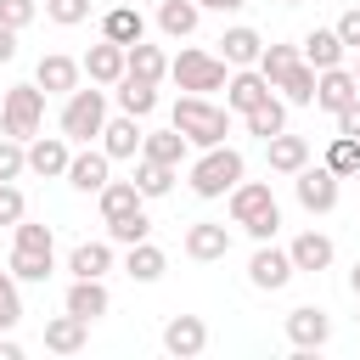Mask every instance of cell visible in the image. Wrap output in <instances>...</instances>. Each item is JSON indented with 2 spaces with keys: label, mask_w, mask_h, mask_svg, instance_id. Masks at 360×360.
I'll return each instance as SVG.
<instances>
[{
  "label": "cell",
  "mask_w": 360,
  "mask_h": 360,
  "mask_svg": "<svg viewBox=\"0 0 360 360\" xmlns=\"http://www.w3.org/2000/svg\"><path fill=\"white\" fill-rule=\"evenodd\" d=\"M17 315H22V298H17V281H11V276H0V326H17Z\"/></svg>",
  "instance_id": "cell-41"
},
{
  "label": "cell",
  "mask_w": 360,
  "mask_h": 360,
  "mask_svg": "<svg viewBox=\"0 0 360 360\" xmlns=\"http://www.w3.org/2000/svg\"><path fill=\"white\" fill-rule=\"evenodd\" d=\"M292 62H298V45H264V51H259V73H264L270 84H276Z\"/></svg>",
  "instance_id": "cell-38"
},
{
  "label": "cell",
  "mask_w": 360,
  "mask_h": 360,
  "mask_svg": "<svg viewBox=\"0 0 360 360\" xmlns=\"http://www.w3.org/2000/svg\"><path fill=\"white\" fill-rule=\"evenodd\" d=\"M51 259H56L51 225L17 219V242H11V276H22V281H45V276H51Z\"/></svg>",
  "instance_id": "cell-1"
},
{
  "label": "cell",
  "mask_w": 360,
  "mask_h": 360,
  "mask_svg": "<svg viewBox=\"0 0 360 360\" xmlns=\"http://www.w3.org/2000/svg\"><path fill=\"white\" fill-rule=\"evenodd\" d=\"M219 45H225V62H242V68H248V62H259V51H264V39H259L253 28H231Z\"/></svg>",
  "instance_id": "cell-36"
},
{
  "label": "cell",
  "mask_w": 360,
  "mask_h": 360,
  "mask_svg": "<svg viewBox=\"0 0 360 360\" xmlns=\"http://www.w3.org/2000/svg\"><path fill=\"white\" fill-rule=\"evenodd\" d=\"M129 276H135V281H158V276H163V248H152L146 236L129 242Z\"/></svg>",
  "instance_id": "cell-35"
},
{
  "label": "cell",
  "mask_w": 360,
  "mask_h": 360,
  "mask_svg": "<svg viewBox=\"0 0 360 360\" xmlns=\"http://www.w3.org/2000/svg\"><path fill=\"white\" fill-rule=\"evenodd\" d=\"M101 135H107V146H101L107 158H135L146 129L135 124V112H124V118H107V124H101Z\"/></svg>",
  "instance_id": "cell-15"
},
{
  "label": "cell",
  "mask_w": 360,
  "mask_h": 360,
  "mask_svg": "<svg viewBox=\"0 0 360 360\" xmlns=\"http://www.w3.org/2000/svg\"><path fill=\"white\" fill-rule=\"evenodd\" d=\"M11 56H17V28L0 22V62H11Z\"/></svg>",
  "instance_id": "cell-47"
},
{
  "label": "cell",
  "mask_w": 360,
  "mask_h": 360,
  "mask_svg": "<svg viewBox=\"0 0 360 360\" xmlns=\"http://www.w3.org/2000/svg\"><path fill=\"white\" fill-rule=\"evenodd\" d=\"M326 169H332L338 180L354 174V169H360V141H354V135H338V141L326 146Z\"/></svg>",
  "instance_id": "cell-37"
},
{
  "label": "cell",
  "mask_w": 360,
  "mask_h": 360,
  "mask_svg": "<svg viewBox=\"0 0 360 360\" xmlns=\"http://www.w3.org/2000/svg\"><path fill=\"white\" fill-rule=\"evenodd\" d=\"M101 214H107V219L141 214V191H135V180H107V186H101Z\"/></svg>",
  "instance_id": "cell-26"
},
{
  "label": "cell",
  "mask_w": 360,
  "mask_h": 360,
  "mask_svg": "<svg viewBox=\"0 0 360 360\" xmlns=\"http://www.w3.org/2000/svg\"><path fill=\"white\" fill-rule=\"evenodd\" d=\"M141 158L180 163V158H186V135H180V129H146V135H141Z\"/></svg>",
  "instance_id": "cell-25"
},
{
  "label": "cell",
  "mask_w": 360,
  "mask_h": 360,
  "mask_svg": "<svg viewBox=\"0 0 360 360\" xmlns=\"http://www.w3.org/2000/svg\"><path fill=\"white\" fill-rule=\"evenodd\" d=\"M79 73H84V68H79L73 56L51 51V56H39V68H34V84H39V90H73Z\"/></svg>",
  "instance_id": "cell-14"
},
{
  "label": "cell",
  "mask_w": 360,
  "mask_h": 360,
  "mask_svg": "<svg viewBox=\"0 0 360 360\" xmlns=\"http://www.w3.org/2000/svg\"><path fill=\"white\" fill-rule=\"evenodd\" d=\"M287 6H298V0H287Z\"/></svg>",
  "instance_id": "cell-50"
},
{
  "label": "cell",
  "mask_w": 360,
  "mask_h": 360,
  "mask_svg": "<svg viewBox=\"0 0 360 360\" xmlns=\"http://www.w3.org/2000/svg\"><path fill=\"white\" fill-rule=\"evenodd\" d=\"M158 22H163V34L186 39L197 28V0H158Z\"/></svg>",
  "instance_id": "cell-31"
},
{
  "label": "cell",
  "mask_w": 360,
  "mask_h": 360,
  "mask_svg": "<svg viewBox=\"0 0 360 360\" xmlns=\"http://www.w3.org/2000/svg\"><path fill=\"white\" fill-rule=\"evenodd\" d=\"M242 118H248V129H253V135H264V141H270V135H276V129L287 124V107H281L276 96H264V101H253V107H248Z\"/></svg>",
  "instance_id": "cell-32"
},
{
  "label": "cell",
  "mask_w": 360,
  "mask_h": 360,
  "mask_svg": "<svg viewBox=\"0 0 360 360\" xmlns=\"http://www.w3.org/2000/svg\"><path fill=\"white\" fill-rule=\"evenodd\" d=\"M338 39H343V45H360V6L338 17Z\"/></svg>",
  "instance_id": "cell-46"
},
{
  "label": "cell",
  "mask_w": 360,
  "mask_h": 360,
  "mask_svg": "<svg viewBox=\"0 0 360 360\" xmlns=\"http://www.w3.org/2000/svg\"><path fill=\"white\" fill-rule=\"evenodd\" d=\"M107 152H79V158H68V180L79 186V191H101L107 186Z\"/></svg>",
  "instance_id": "cell-22"
},
{
  "label": "cell",
  "mask_w": 360,
  "mask_h": 360,
  "mask_svg": "<svg viewBox=\"0 0 360 360\" xmlns=\"http://www.w3.org/2000/svg\"><path fill=\"white\" fill-rule=\"evenodd\" d=\"M112 225V242H141L146 236V214H124V219H107Z\"/></svg>",
  "instance_id": "cell-42"
},
{
  "label": "cell",
  "mask_w": 360,
  "mask_h": 360,
  "mask_svg": "<svg viewBox=\"0 0 360 360\" xmlns=\"http://www.w3.org/2000/svg\"><path fill=\"white\" fill-rule=\"evenodd\" d=\"M354 292H360V264H354Z\"/></svg>",
  "instance_id": "cell-49"
},
{
  "label": "cell",
  "mask_w": 360,
  "mask_h": 360,
  "mask_svg": "<svg viewBox=\"0 0 360 360\" xmlns=\"http://www.w3.org/2000/svg\"><path fill=\"white\" fill-rule=\"evenodd\" d=\"M276 90H287V101H315V68L298 56V62L276 79Z\"/></svg>",
  "instance_id": "cell-34"
},
{
  "label": "cell",
  "mask_w": 360,
  "mask_h": 360,
  "mask_svg": "<svg viewBox=\"0 0 360 360\" xmlns=\"http://www.w3.org/2000/svg\"><path fill=\"white\" fill-rule=\"evenodd\" d=\"M28 169L34 174H68V141H34L28 146Z\"/></svg>",
  "instance_id": "cell-33"
},
{
  "label": "cell",
  "mask_w": 360,
  "mask_h": 360,
  "mask_svg": "<svg viewBox=\"0 0 360 360\" xmlns=\"http://www.w3.org/2000/svg\"><path fill=\"white\" fill-rule=\"evenodd\" d=\"M169 73L180 79V90L202 96V90H219L225 84V56H208V51H180L169 62Z\"/></svg>",
  "instance_id": "cell-7"
},
{
  "label": "cell",
  "mask_w": 360,
  "mask_h": 360,
  "mask_svg": "<svg viewBox=\"0 0 360 360\" xmlns=\"http://www.w3.org/2000/svg\"><path fill=\"white\" fill-rule=\"evenodd\" d=\"M354 79H360V68H354Z\"/></svg>",
  "instance_id": "cell-51"
},
{
  "label": "cell",
  "mask_w": 360,
  "mask_h": 360,
  "mask_svg": "<svg viewBox=\"0 0 360 360\" xmlns=\"http://www.w3.org/2000/svg\"><path fill=\"white\" fill-rule=\"evenodd\" d=\"M354 96H360V79H354L349 68H321V73H315V107L338 112V107H349Z\"/></svg>",
  "instance_id": "cell-8"
},
{
  "label": "cell",
  "mask_w": 360,
  "mask_h": 360,
  "mask_svg": "<svg viewBox=\"0 0 360 360\" xmlns=\"http://www.w3.org/2000/svg\"><path fill=\"white\" fill-rule=\"evenodd\" d=\"M174 186V163H158V158H141L135 163V191L141 197H163Z\"/></svg>",
  "instance_id": "cell-30"
},
{
  "label": "cell",
  "mask_w": 360,
  "mask_h": 360,
  "mask_svg": "<svg viewBox=\"0 0 360 360\" xmlns=\"http://www.w3.org/2000/svg\"><path fill=\"white\" fill-rule=\"evenodd\" d=\"M68 315H79L84 326H90L96 315H107V287H101V276H73V287H68Z\"/></svg>",
  "instance_id": "cell-11"
},
{
  "label": "cell",
  "mask_w": 360,
  "mask_h": 360,
  "mask_svg": "<svg viewBox=\"0 0 360 360\" xmlns=\"http://www.w3.org/2000/svg\"><path fill=\"white\" fill-rule=\"evenodd\" d=\"M248 276H253V287L276 292V287L292 276V259H287V253H276V248H259V253H253V264H248Z\"/></svg>",
  "instance_id": "cell-19"
},
{
  "label": "cell",
  "mask_w": 360,
  "mask_h": 360,
  "mask_svg": "<svg viewBox=\"0 0 360 360\" xmlns=\"http://www.w3.org/2000/svg\"><path fill=\"white\" fill-rule=\"evenodd\" d=\"M287 259H292V270H326V264H332V242H326L321 231H304Z\"/></svg>",
  "instance_id": "cell-24"
},
{
  "label": "cell",
  "mask_w": 360,
  "mask_h": 360,
  "mask_svg": "<svg viewBox=\"0 0 360 360\" xmlns=\"http://www.w3.org/2000/svg\"><path fill=\"white\" fill-rule=\"evenodd\" d=\"M270 90H276V84H270L264 73H236V79L225 84V107H236V112H248V107H253V101H264Z\"/></svg>",
  "instance_id": "cell-23"
},
{
  "label": "cell",
  "mask_w": 360,
  "mask_h": 360,
  "mask_svg": "<svg viewBox=\"0 0 360 360\" xmlns=\"http://www.w3.org/2000/svg\"><path fill=\"white\" fill-rule=\"evenodd\" d=\"M197 6H214V11H231V6H242V0H197Z\"/></svg>",
  "instance_id": "cell-48"
},
{
  "label": "cell",
  "mask_w": 360,
  "mask_h": 360,
  "mask_svg": "<svg viewBox=\"0 0 360 360\" xmlns=\"http://www.w3.org/2000/svg\"><path fill=\"white\" fill-rule=\"evenodd\" d=\"M68 270H73V276H107V270H112V248H107V242H79V248L68 253Z\"/></svg>",
  "instance_id": "cell-27"
},
{
  "label": "cell",
  "mask_w": 360,
  "mask_h": 360,
  "mask_svg": "<svg viewBox=\"0 0 360 360\" xmlns=\"http://www.w3.org/2000/svg\"><path fill=\"white\" fill-rule=\"evenodd\" d=\"M298 202H304V208H315V214H326V208L338 202V174H332L326 163H321V169H309V163H304V169H298Z\"/></svg>",
  "instance_id": "cell-9"
},
{
  "label": "cell",
  "mask_w": 360,
  "mask_h": 360,
  "mask_svg": "<svg viewBox=\"0 0 360 360\" xmlns=\"http://www.w3.org/2000/svg\"><path fill=\"white\" fill-rule=\"evenodd\" d=\"M124 73H135V79H152V84H158V79L169 73V56H163L158 45H146V39H135V45L124 51Z\"/></svg>",
  "instance_id": "cell-21"
},
{
  "label": "cell",
  "mask_w": 360,
  "mask_h": 360,
  "mask_svg": "<svg viewBox=\"0 0 360 360\" xmlns=\"http://www.w3.org/2000/svg\"><path fill=\"white\" fill-rule=\"evenodd\" d=\"M202 343H208V326H202L197 315H174V321L163 326V349H169V354H202Z\"/></svg>",
  "instance_id": "cell-13"
},
{
  "label": "cell",
  "mask_w": 360,
  "mask_h": 360,
  "mask_svg": "<svg viewBox=\"0 0 360 360\" xmlns=\"http://www.w3.org/2000/svg\"><path fill=\"white\" fill-rule=\"evenodd\" d=\"M118 101H124V112H135V118H141V112H152V107H158V84H152V79L124 73V79H118Z\"/></svg>",
  "instance_id": "cell-29"
},
{
  "label": "cell",
  "mask_w": 360,
  "mask_h": 360,
  "mask_svg": "<svg viewBox=\"0 0 360 360\" xmlns=\"http://www.w3.org/2000/svg\"><path fill=\"white\" fill-rule=\"evenodd\" d=\"M231 219L248 225V231L264 242V236L281 225V208H276L270 186H259V180H236V186H231Z\"/></svg>",
  "instance_id": "cell-3"
},
{
  "label": "cell",
  "mask_w": 360,
  "mask_h": 360,
  "mask_svg": "<svg viewBox=\"0 0 360 360\" xmlns=\"http://www.w3.org/2000/svg\"><path fill=\"white\" fill-rule=\"evenodd\" d=\"M338 135H354V141H360V96H354L349 107H338Z\"/></svg>",
  "instance_id": "cell-45"
},
{
  "label": "cell",
  "mask_w": 360,
  "mask_h": 360,
  "mask_svg": "<svg viewBox=\"0 0 360 360\" xmlns=\"http://www.w3.org/2000/svg\"><path fill=\"white\" fill-rule=\"evenodd\" d=\"M0 22H6V28L34 22V0H0Z\"/></svg>",
  "instance_id": "cell-44"
},
{
  "label": "cell",
  "mask_w": 360,
  "mask_h": 360,
  "mask_svg": "<svg viewBox=\"0 0 360 360\" xmlns=\"http://www.w3.org/2000/svg\"><path fill=\"white\" fill-rule=\"evenodd\" d=\"M174 129H180L186 141H197V146H219L225 129H231V118H225V107H214L208 96H180V101H174Z\"/></svg>",
  "instance_id": "cell-2"
},
{
  "label": "cell",
  "mask_w": 360,
  "mask_h": 360,
  "mask_svg": "<svg viewBox=\"0 0 360 360\" xmlns=\"http://www.w3.org/2000/svg\"><path fill=\"white\" fill-rule=\"evenodd\" d=\"M101 124H107V101H101V90H68V107H62V135L68 141H90V135H101Z\"/></svg>",
  "instance_id": "cell-6"
},
{
  "label": "cell",
  "mask_w": 360,
  "mask_h": 360,
  "mask_svg": "<svg viewBox=\"0 0 360 360\" xmlns=\"http://www.w3.org/2000/svg\"><path fill=\"white\" fill-rule=\"evenodd\" d=\"M39 118H45V90L39 84H11L6 107H0V129L11 141H22V135H39Z\"/></svg>",
  "instance_id": "cell-5"
},
{
  "label": "cell",
  "mask_w": 360,
  "mask_h": 360,
  "mask_svg": "<svg viewBox=\"0 0 360 360\" xmlns=\"http://www.w3.org/2000/svg\"><path fill=\"white\" fill-rule=\"evenodd\" d=\"M22 169H28V152H22V146L6 135V141H0V180H17Z\"/></svg>",
  "instance_id": "cell-39"
},
{
  "label": "cell",
  "mask_w": 360,
  "mask_h": 360,
  "mask_svg": "<svg viewBox=\"0 0 360 360\" xmlns=\"http://www.w3.org/2000/svg\"><path fill=\"white\" fill-rule=\"evenodd\" d=\"M309 163V141L304 135H287V129H276L270 135V169H281V174H298Z\"/></svg>",
  "instance_id": "cell-18"
},
{
  "label": "cell",
  "mask_w": 360,
  "mask_h": 360,
  "mask_svg": "<svg viewBox=\"0 0 360 360\" xmlns=\"http://www.w3.org/2000/svg\"><path fill=\"white\" fill-rule=\"evenodd\" d=\"M236 180H242V152H231V146H208L191 163V191L197 197H225Z\"/></svg>",
  "instance_id": "cell-4"
},
{
  "label": "cell",
  "mask_w": 360,
  "mask_h": 360,
  "mask_svg": "<svg viewBox=\"0 0 360 360\" xmlns=\"http://www.w3.org/2000/svg\"><path fill=\"white\" fill-rule=\"evenodd\" d=\"M22 219V191L11 180H0V225H17Z\"/></svg>",
  "instance_id": "cell-43"
},
{
  "label": "cell",
  "mask_w": 360,
  "mask_h": 360,
  "mask_svg": "<svg viewBox=\"0 0 360 360\" xmlns=\"http://www.w3.org/2000/svg\"><path fill=\"white\" fill-rule=\"evenodd\" d=\"M101 39H118V45H135V39H146V17H141L135 6H112V11L101 17Z\"/></svg>",
  "instance_id": "cell-17"
},
{
  "label": "cell",
  "mask_w": 360,
  "mask_h": 360,
  "mask_svg": "<svg viewBox=\"0 0 360 360\" xmlns=\"http://www.w3.org/2000/svg\"><path fill=\"white\" fill-rule=\"evenodd\" d=\"M45 349H56V354L84 349V321H79V315H56V321H45Z\"/></svg>",
  "instance_id": "cell-28"
},
{
  "label": "cell",
  "mask_w": 360,
  "mask_h": 360,
  "mask_svg": "<svg viewBox=\"0 0 360 360\" xmlns=\"http://www.w3.org/2000/svg\"><path fill=\"white\" fill-rule=\"evenodd\" d=\"M51 22H84L90 17V0H45Z\"/></svg>",
  "instance_id": "cell-40"
},
{
  "label": "cell",
  "mask_w": 360,
  "mask_h": 360,
  "mask_svg": "<svg viewBox=\"0 0 360 360\" xmlns=\"http://www.w3.org/2000/svg\"><path fill=\"white\" fill-rule=\"evenodd\" d=\"M186 253H191V259H202V264H208V259H225V253H231V236H225V225H214V219H197V225L186 231Z\"/></svg>",
  "instance_id": "cell-12"
},
{
  "label": "cell",
  "mask_w": 360,
  "mask_h": 360,
  "mask_svg": "<svg viewBox=\"0 0 360 360\" xmlns=\"http://www.w3.org/2000/svg\"><path fill=\"white\" fill-rule=\"evenodd\" d=\"M304 62L321 73V68H338L343 62V39H338V28H315V34H304Z\"/></svg>",
  "instance_id": "cell-20"
},
{
  "label": "cell",
  "mask_w": 360,
  "mask_h": 360,
  "mask_svg": "<svg viewBox=\"0 0 360 360\" xmlns=\"http://www.w3.org/2000/svg\"><path fill=\"white\" fill-rule=\"evenodd\" d=\"M124 51H129V45L101 39V45H90V51H84V62H79V68H84L96 84H118V79H124Z\"/></svg>",
  "instance_id": "cell-10"
},
{
  "label": "cell",
  "mask_w": 360,
  "mask_h": 360,
  "mask_svg": "<svg viewBox=\"0 0 360 360\" xmlns=\"http://www.w3.org/2000/svg\"><path fill=\"white\" fill-rule=\"evenodd\" d=\"M287 338H292L298 349H321V343H326V309H315V304L292 309V315H287Z\"/></svg>",
  "instance_id": "cell-16"
}]
</instances>
